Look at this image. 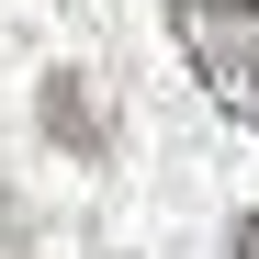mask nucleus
Wrapping results in <instances>:
<instances>
[{
	"instance_id": "f257e3e1",
	"label": "nucleus",
	"mask_w": 259,
	"mask_h": 259,
	"mask_svg": "<svg viewBox=\"0 0 259 259\" xmlns=\"http://www.w3.org/2000/svg\"><path fill=\"white\" fill-rule=\"evenodd\" d=\"M169 34H181V57L203 68L214 113L259 124V0H169Z\"/></svg>"
},
{
	"instance_id": "f03ea898",
	"label": "nucleus",
	"mask_w": 259,
	"mask_h": 259,
	"mask_svg": "<svg viewBox=\"0 0 259 259\" xmlns=\"http://www.w3.org/2000/svg\"><path fill=\"white\" fill-rule=\"evenodd\" d=\"M46 136L79 147V158H102V147H113V124L91 113V91H79V79H46Z\"/></svg>"
},
{
	"instance_id": "7ed1b4c3",
	"label": "nucleus",
	"mask_w": 259,
	"mask_h": 259,
	"mask_svg": "<svg viewBox=\"0 0 259 259\" xmlns=\"http://www.w3.org/2000/svg\"><path fill=\"white\" fill-rule=\"evenodd\" d=\"M0 259H34V226H23V203L0 192Z\"/></svg>"
},
{
	"instance_id": "20e7f679",
	"label": "nucleus",
	"mask_w": 259,
	"mask_h": 259,
	"mask_svg": "<svg viewBox=\"0 0 259 259\" xmlns=\"http://www.w3.org/2000/svg\"><path fill=\"white\" fill-rule=\"evenodd\" d=\"M226 259H259V214H237V237H226Z\"/></svg>"
}]
</instances>
